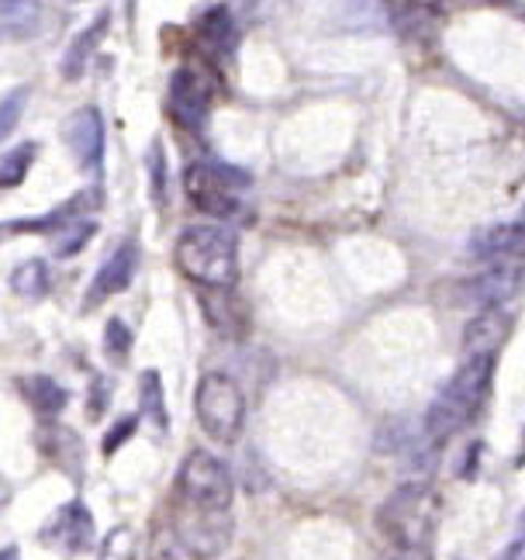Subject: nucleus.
<instances>
[{
	"instance_id": "dca6fc26",
	"label": "nucleus",
	"mask_w": 525,
	"mask_h": 560,
	"mask_svg": "<svg viewBox=\"0 0 525 560\" xmlns=\"http://www.w3.org/2000/svg\"><path fill=\"white\" fill-rule=\"evenodd\" d=\"M21 392H25V398L32 401V408L38 416H59L66 401H70V395H66V387L46 374H32L21 381Z\"/></svg>"
},
{
	"instance_id": "aec40b11",
	"label": "nucleus",
	"mask_w": 525,
	"mask_h": 560,
	"mask_svg": "<svg viewBox=\"0 0 525 560\" xmlns=\"http://www.w3.org/2000/svg\"><path fill=\"white\" fill-rule=\"evenodd\" d=\"M35 153H38L35 142H21V145L11 149V153L0 156V190L18 187L21 180L28 177V170L35 163Z\"/></svg>"
},
{
	"instance_id": "1a4fd4ad",
	"label": "nucleus",
	"mask_w": 525,
	"mask_h": 560,
	"mask_svg": "<svg viewBox=\"0 0 525 560\" xmlns=\"http://www.w3.org/2000/svg\"><path fill=\"white\" fill-rule=\"evenodd\" d=\"M62 136H66V145H70V153L77 156V163L83 170H101V160H104V118L97 107H80L62 125Z\"/></svg>"
},
{
	"instance_id": "6ab92c4d",
	"label": "nucleus",
	"mask_w": 525,
	"mask_h": 560,
	"mask_svg": "<svg viewBox=\"0 0 525 560\" xmlns=\"http://www.w3.org/2000/svg\"><path fill=\"white\" fill-rule=\"evenodd\" d=\"M11 288H14V294L32 298V301L46 298L49 294V267L42 264V260H25L21 267H14Z\"/></svg>"
},
{
	"instance_id": "412c9836",
	"label": "nucleus",
	"mask_w": 525,
	"mask_h": 560,
	"mask_svg": "<svg viewBox=\"0 0 525 560\" xmlns=\"http://www.w3.org/2000/svg\"><path fill=\"white\" fill-rule=\"evenodd\" d=\"M38 25V0H0V28L25 35Z\"/></svg>"
},
{
	"instance_id": "39448f33",
	"label": "nucleus",
	"mask_w": 525,
	"mask_h": 560,
	"mask_svg": "<svg viewBox=\"0 0 525 560\" xmlns=\"http://www.w3.org/2000/svg\"><path fill=\"white\" fill-rule=\"evenodd\" d=\"M235 499V481L229 467L208 450H194L177 474V502L205 512H229Z\"/></svg>"
},
{
	"instance_id": "f257e3e1",
	"label": "nucleus",
	"mask_w": 525,
	"mask_h": 560,
	"mask_svg": "<svg viewBox=\"0 0 525 560\" xmlns=\"http://www.w3.org/2000/svg\"><path fill=\"white\" fill-rule=\"evenodd\" d=\"M177 267L205 288H232L238 277V243L222 225H190L177 240Z\"/></svg>"
},
{
	"instance_id": "7ed1b4c3",
	"label": "nucleus",
	"mask_w": 525,
	"mask_h": 560,
	"mask_svg": "<svg viewBox=\"0 0 525 560\" xmlns=\"http://www.w3.org/2000/svg\"><path fill=\"white\" fill-rule=\"evenodd\" d=\"M440 520V499L429 485H401L381 505V529L394 540V547H425Z\"/></svg>"
},
{
	"instance_id": "9b49d317",
	"label": "nucleus",
	"mask_w": 525,
	"mask_h": 560,
	"mask_svg": "<svg viewBox=\"0 0 525 560\" xmlns=\"http://www.w3.org/2000/svg\"><path fill=\"white\" fill-rule=\"evenodd\" d=\"M139 260H142L139 246H136V243H121V246L101 264V270H97V277H94L91 291H86L83 308H97L101 301H107L112 294L125 291V288L131 284V277H136V270H139Z\"/></svg>"
},
{
	"instance_id": "bb28decb",
	"label": "nucleus",
	"mask_w": 525,
	"mask_h": 560,
	"mask_svg": "<svg viewBox=\"0 0 525 560\" xmlns=\"http://www.w3.org/2000/svg\"><path fill=\"white\" fill-rule=\"evenodd\" d=\"M384 560H432L425 547H394Z\"/></svg>"
},
{
	"instance_id": "423d86ee",
	"label": "nucleus",
	"mask_w": 525,
	"mask_h": 560,
	"mask_svg": "<svg viewBox=\"0 0 525 560\" xmlns=\"http://www.w3.org/2000/svg\"><path fill=\"white\" fill-rule=\"evenodd\" d=\"M184 187L197 211L214 214V219H235V214H243V190L249 187V180L238 170L218 163H190Z\"/></svg>"
},
{
	"instance_id": "4468645a",
	"label": "nucleus",
	"mask_w": 525,
	"mask_h": 560,
	"mask_svg": "<svg viewBox=\"0 0 525 560\" xmlns=\"http://www.w3.org/2000/svg\"><path fill=\"white\" fill-rule=\"evenodd\" d=\"M518 246H522V225L518 222L485 229L470 240V253L480 256V260H505V256L518 253Z\"/></svg>"
},
{
	"instance_id": "9d476101",
	"label": "nucleus",
	"mask_w": 525,
	"mask_h": 560,
	"mask_svg": "<svg viewBox=\"0 0 525 560\" xmlns=\"http://www.w3.org/2000/svg\"><path fill=\"white\" fill-rule=\"evenodd\" d=\"M42 540L66 550V553L86 550L94 544V515H91V509H86L83 502H66L49 520V526L42 529Z\"/></svg>"
},
{
	"instance_id": "c85d7f7f",
	"label": "nucleus",
	"mask_w": 525,
	"mask_h": 560,
	"mask_svg": "<svg viewBox=\"0 0 525 560\" xmlns=\"http://www.w3.org/2000/svg\"><path fill=\"white\" fill-rule=\"evenodd\" d=\"M0 560H18V550L8 547V550H0Z\"/></svg>"
},
{
	"instance_id": "2eb2a0df",
	"label": "nucleus",
	"mask_w": 525,
	"mask_h": 560,
	"mask_svg": "<svg viewBox=\"0 0 525 560\" xmlns=\"http://www.w3.org/2000/svg\"><path fill=\"white\" fill-rule=\"evenodd\" d=\"M197 38H201V46L214 56L229 52L235 42V25H232L229 8H208L201 21H197Z\"/></svg>"
},
{
	"instance_id": "20e7f679",
	"label": "nucleus",
	"mask_w": 525,
	"mask_h": 560,
	"mask_svg": "<svg viewBox=\"0 0 525 560\" xmlns=\"http://www.w3.org/2000/svg\"><path fill=\"white\" fill-rule=\"evenodd\" d=\"M197 422L218 443H235L246 422V398L229 374H205L194 395Z\"/></svg>"
},
{
	"instance_id": "4be33fe9",
	"label": "nucleus",
	"mask_w": 525,
	"mask_h": 560,
	"mask_svg": "<svg viewBox=\"0 0 525 560\" xmlns=\"http://www.w3.org/2000/svg\"><path fill=\"white\" fill-rule=\"evenodd\" d=\"M101 560H142V547H139L136 529L118 526V529L104 540Z\"/></svg>"
},
{
	"instance_id": "f8f14e48",
	"label": "nucleus",
	"mask_w": 525,
	"mask_h": 560,
	"mask_svg": "<svg viewBox=\"0 0 525 560\" xmlns=\"http://www.w3.org/2000/svg\"><path fill=\"white\" fill-rule=\"evenodd\" d=\"M509 332H512V315L501 308V305H488L467 326L464 347H467L470 357H491L494 360V350L505 347Z\"/></svg>"
},
{
	"instance_id": "cd10ccee",
	"label": "nucleus",
	"mask_w": 525,
	"mask_h": 560,
	"mask_svg": "<svg viewBox=\"0 0 525 560\" xmlns=\"http://www.w3.org/2000/svg\"><path fill=\"white\" fill-rule=\"evenodd\" d=\"M131 425H136V419H125V422L115 425V436H107V440H104V450H107V454H112V450H118V443L128 436V429H131Z\"/></svg>"
},
{
	"instance_id": "a211bd4d",
	"label": "nucleus",
	"mask_w": 525,
	"mask_h": 560,
	"mask_svg": "<svg viewBox=\"0 0 525 560\" xmlns=\"http://www.w3.org/2000/svg\"><path fill=\"white\" fill-rule=\"evenodd\" d=\"M139 405H142V416L166 433L170 429V416H166V401H163V384H160V374L156 371H145L139 377Z\"/></svg>"
},
{
	"instance_id": "b1692460",
	"label": "nucleus",
	"mask_w": 525,
	"mask_h": 560,
	"mask_svg": "<svg viewBox=\"0 0 525 560\" xmlns=\"http://www.w3.org/2000/svg\"><path fill=\"white\" fill-rule=\"evenodd\" d=\"M25 101H28V91L25 88H18L8 97H0V139H8L14 128H18L21 112H25Z\"/></svg>"
},
{
	"instance_id": "0eeeda50",
	"label": "nucleus",
	"mask_w": 525,
	"mask_h": 560,
	"mask_svg": "<svg viewBox=\"0 0 525 560\" xmlns=\"http://www.w3.org/2000/svg\"><path fill=\"white\" fill-rule=\"evenodd\" d=\"M232 515L229 512H205L180 505L173 509V536L190 560H214L222 557L232 544Z\"/></svg>"
},
{
	"instance_id": "f3484780",
	"label": "nucleus",
	"mask_w": 525,
	"mask_h": 560,
	"mask_svg": "<svg viewBox=\"0 0 525 560\" xmlns=\"http://www.w3.org/2000/svg\"><path fill=\"white\" fill-rule=\"evenodd\" d=\"M107 21H112V14H97V18H94V25H91V28H83V32L73 38L70 52H66V59H62V77H66V80H77V77L83 73L86 59H91V52L97 49V42H101V35H104V28H107Z\"/></svg>"
},
{
	"instance_id": "393cba45",
	"label": "nucleus",
	"mask_w": 525,
	"mask_h": 560,
	"mask_svg": "<svg viewBox=\"0 0 525 560\" xmlns=\"http://www.w3.org/2000/svg\"><path fill=\"white\" fill-rule=\"evenodd\" d=\"M104 350L112 360H128V350H131V329L125 326L121 318H112L104 326Z\"/></svg>"
},
{
	"instance_id": "ddd939ff",
	"label": "nucleus",
	"mask_w": 525,
	"mask_h": 560,
	"mask_svg": "<svg viewBox=\"0 0 525 560\" xmlns=\"http://www.w3.org/2000/svg\"><path fill=\"white\" fill-rule=\"evenodd\" d=\"M518 284H522L518 264H498L485 277H477L467 291H470L474 301H491V305H501V301L518 291Z\"/></svg>"
},
{
	"instance_id": "5701e85b",
	"label": "nucleus",
	"mask_w": 525,
	"mask_h": 560,
	"mask_svg": "<svg viewBox=\"0 0 525 560\" xmlns=\"http://www.w3.org/2000/svg\"><path fill=\"white\" fill-rule=\"evenodd\" d=\"M97 232L94 222H70L62 225L56 235H52V246H56V256H73L77 249H83L86 243H91V235Z\"/></svg>"
},
{
	"instance_id": "6e6552de",
	"label": "nucleus",
	"mask_w": 525,
	"mask_h": 560,
	"mask_svg": "<svg viewBox=\"0 0 525 560\" xmlns=\"http://www.w3.org/2000/svg\"><path fill=\"white\" fill-rule=\"evenodd\" d=\"M214 77H208V70L201 67H180L170 77V94H166V107L177 125L184 128H201L208 112H211V97H214Z\"/></svg>"
},
{
	"instance_id": "a878e982",
	"label": "nucleus",
	"mask_w": 525,
	"mask_h": 560,
	"mask_svg": "<svg viewBox=\"0 0 525 560\" xmlns=\"http://www.w3.org/2000/svg\"><path fill=\"white\" fill-rule=\"evenodd\" d=\"M145 166H149V177H152V198L163 205L166 201V156H163L160 142H152L149 156H145Z\"/></svg>"
},
{
	"instance_id": "f03ea898",
	"label": "nucleus",
	"mask_w": 525,
	"mask_h": 560,
	"mask_svg": "<svg viewBox=\"0 0 525 560\" xmlns=\"http://www.w3.org/2000/svg\"><path fill=\"white\" fill-rule=\"evenodd\" d=\"M491 371H494L491 357H470L464 368L450 377V384L443 387L440 395H435L429 416H425L429 440L443 443V440H450L456 433V429H464L474 419V412L488 395Z\"/></svg>"
},
{
	"instance_id": "c756f323",
	"label": "nucleus",
	"mask_w": 525,
	"mask_h": 560,
	"mask_svg": "<svg viewBox=\"0 0 525 560\" xmlns=\"http://www.w3.org/2000/svg\"><path fill=\"white\" fill-rule=\"evenodd\" d=\"M243 4H246V8H256V4H259V0H243Z\"/></svg>"
}]
</instances>
